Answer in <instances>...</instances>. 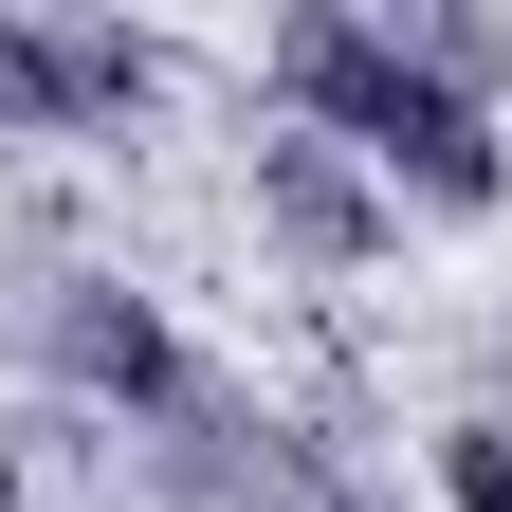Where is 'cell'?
I'll list each match as a JSON object with an SVG mask.
<instances>
[{"label":"cell","instance_id":"cell-1","mask_svg":"<svg viewBox=\"0 0 512 512\" xmlns=\"http://www.w3.org/2000/svg\"><path fill=\"white\" fill-rule=\"evenodd\" d=\"M275 92H293V128H330L384 202H421V220H494L512 202V128L476 92H439L403 55V19H366V0H293L275 19Z\"/></svg>","mask_w":512,"mask_h":512},{"label":"cell","instance_id":"cell-2","mask_svg":"<svg viewBox=\"0 0 512 512\" xmlns=\"http://www.w3.org/2000/svg\"><path fill=\"white\" fill-rule=\"evenodd\" d=\"M147 92H165V37L147 19H37V0H0V128H19V147L128 128Z\"/></svg>","mask_w":512,"mask_h":512},{"label":"cell","instance_id":"cell-3","mask_svg":"<svg viewBox=\"0 0 512 512\" xmlns=\"http://www.w3.org/2000/svg\"><path fill=\"white\" fill-rule=\"evenodd\" d=\"M37 366L74 384V403H110V421H183V403H202L165 293H128V275H55V293H37Z\"/></svg>","mask_w":512,"mask_h":512},{"label":"cell","instance_id":"cell-4","mask_svg":"<svg viewBox=\"0 0 512 512\" xmlns=\"http://www.w3.org/2000/svg\"><path fill=\"white\" fill-rule=\"evenodd\" d=\"M256 238L275 256H311V275H366L384 238H403V202L330 147V128H256Z\"/></svg>","mask_w":512,"mask_h":512},{"label":"cell","instance_id":"cell-5","mask_svg":"<svg viewBox=\"0 0 512 512\" xmlns=\"http://www.w3.org/2000/svg\"><path fill=\"white\" fill-rule=\"evenodd\" d=\"M403 55H421L439 92H476V110H494V74H512V19H494V0H421V19H403Z\"/></svg>","mask_w":512,"mask_h":512},{"label":"cell","instance_id":"cell-6","mask_svg":"<svg viewBox=\"0 0 512 512\" xmlns=\"http://www.w3.org/2000/svg\"><path fill=\"white\" fill-rule=\"evenodd\" d=\"M439 512H512V421H439Z\"/></svg>","mask_w":512,"mask_h":512}]
</instances>
